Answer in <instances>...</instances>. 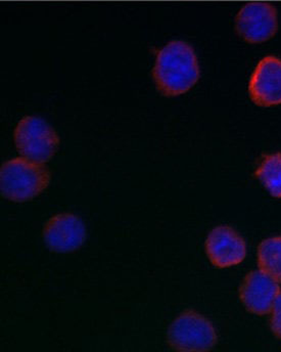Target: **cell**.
<instances>
[{"mask_svg": "<svg viewBox=\"0 0 281 352\" xmlns=\"http://www.w3.org/2000/svg\"><path fill=\"white\" fill-rule=\"evenodd\" d=\"M249 96L260 107L281 104V60L265 56L256 67L249 85Z\"/></svg>", "mask_w": 281, "mask_h": 352, "instance_id": "cell-7", "label": "cell"}, {"mask_svg": "<svg viewBox=\"0 0 281 352\" xmlns=\"http://www.w3.org/2000/svg\"><path fill=\"white\" fill-rule=\"evenodd\" d=\"M280 292L278 280L262 270H255L245 276L240 286V297L247 310L264 316L270 314Z\"/></svg>", "mask_w": 281, "mask_h": 352, "instance_id": "cell-8", "label": "cell"}, {"mask_svg": "<svg viewBox=\"0 0 281 352\" xmlns=\"http://www.w3.org/2000/svg\"><path fill=\"white\" fill-rule=\"evenodd\" d=\"M168 341L175 351H207L215 346L217 334L207 318L188 310L170 326Z\"/></svg>", "mask_w": 281, "mask_h": 352, "instance_id": "cell-4", "label": "cell"}, {"mask_svg": "<svg viewBox=\"0 0 281 352\" xmlns=\"http://www.w3.org/2000/svg\"><path fill=\"white\" fill-rule=\"evenodd\" d=\"M266 190L276 197L281 199V154L267 155L262 160L259 168L256 171Z\"/></svg>", "mask_w": 281, "mask_h": 352, "instance_id": "cell-11", "label": "cell"}, {"mask_svg": "<svg viewBox=\"0 0 281 352\" xmlns=\"http://www.w3.org/2000/svg\"><path fill=\"white\" fill-rule=\"evenodd\" d=\"M205 247L210 261L219 268L238 265L247 255L245 241L228 226H217L212 230Z\"/></svg>", "mask_w": 281, "mask_h": 352, "instance_id": "cell-9", "label": "cell"}, {"mask_svg": "<svg viewBox=\"0 0 281 352\" xmlns=\"http://www.w3.org/2000/svg\"><path fill=\"white\" fill-rule=\"evenodd\" d=\"M260 270L281 283V236L267 239L258 248Z\"/></svg>", "mask_w": 281, "mask_h": 352, "instance_id": "cell-10", "label": "cell"}, {"mask_svg": "<svg viewBox=\"0 0 281 352\" xmlns=\"http://www.w3.org/2000/svg\"><path fill=\"white\" fill-rule=\"evenodd\" d=\"M271 329L274 334L281 339V291L278 294V298L276 299L273 307H272L271 311Z\"/></svg>", "mask_w": 281, "mask_h": 352, "instance_id": "cell-12", "label": "cell"}, {"mask_svg": "<svg viewBox=\"0 0 281 352\" xmlns=\"http://www.w3.org/2000/svg\"><path fill=\"white\" fill-rule=\"evenodd\" d=\"M16 150L25 158L35 162H48L60 146V136L41 117L21 119L14 131Z\"/></svg>", "mask_w": 281, "mask_h": 352, "instance_id": "cell-3", "label": "cell"}, {"mask_svg": "<svg viewBox=\"0 0 281 352\" xmlns=\"http://www.w3.org/2000/svg\"><path fill=\"white\" fill-rule=\"evenodd\" d=\"M278 28V12L268 2H249L236 16V32L249 43L269 41L276 35Z\"/></svg>", "mask_w": 281, "mask_h": 352, "instance_id": "cell-5", "label": "cell"}, {"mask_svg": "<svg viewBox=\"0 0 281 352\" xmlns=\"http://www.w3.org/2000/svg\"><path fill=\"white\" fill-rule=\"evenodd\" d=\"M152 74L155 85L164 96L186 94L200 78L196 52L184 41H171L159 52Z\"/></svg>", "mask_w": 281, "mask_h": 352, "instance_id": "cell-1", "label": "cell"}, {"mask_svg": "<svg viewBox=\"0 0 281 352\" xmlns=\"http://www.w3.org/2000/svg\"><path fill=\"white\" fill-rule=\"evenodd\" d=\"M50 182V173L42 163L25 157L4 163L0 170L1 195L14 202H26L39 196Z\"/></svg>", "mask_w": 281, "mask_h": 352, "instance_id": "cell-2", "label": "cell"}, {"mask_svg": "<svg viewBox=\"0 0 281 352\" xmlns=\"http://www.w3.org/2000/svg\"><path fill=\"white\" fill-rule=\"evenodd\" d=\"M43 238L50 250L58 253L72 252L85 242V224L73 213H60L46 221Z\"/></svg>", "mask_w": 281, "mask_h": 352, "instance_id": "cell-6", "label": "cell"}]
</instances>
